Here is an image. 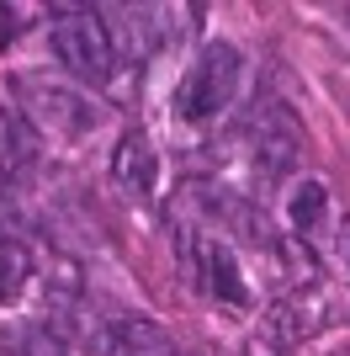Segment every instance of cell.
<instances>
[{
	"mask_svg": "<svg viewBox=\"0 0 350 356\" xmlns=\"http://www.w3.org/2000/svg\"><path fill=\"white\" fill-rule=\"evenodd\" d=\"M112 176H117L122 192L154 197V186H160V154H154V144H149L144 134H128L112 154Z\"/></svg>",
	"mask_w": 350,
	"mask_h": 356,
	"instance_id": "cell-5",
	"label": "cell"
},
{
	"mask_svg": "<svg viewBox=\"0 0 350 356\" xmlns=\"http://www.w3.org/2000/svg\"><path fill=\"white\" fill-rule=\"evenodd\" d=\"M297 149H303V138H297L292 118H281V112H260V118L249 122V165H255V176H260V181L292 176Z\"/></svg>",
	"mask_w": 350,
	"mask_h": 356,
	"instance_id": "cell-4",
	"label": "cell"
},
{
	"mask_svg": "<svg viewBox=\"0 0 350 356\" xmlns=\"http://www.w3.org/2000/svg\"><path fill=\"white\" fill-rule=\"evenodd\" d=\"M287 218H292V229H297V239H303V245L324 239V229H329V186H324L319 176L297 181V186H292V197H287Z\"/></svg>",
	"mask_w": 350,
	"mask_h": 356,
	"instance_id": "cell-6",
	"label": "cell"
},
{
	"mask_svg": "<svg viewBox=\"0 0 350 356\" xmlns=\"http://www.w3.org/2000/svg\"><path fill=\"white\" fill-rule=\"evenodd\" d=\"M48 48L80 86H106L122 59V48L112 43V22L90 6H58L53 27H48Z\"/></svg>",
	"mask_w": 350,
	"mask_h": 356,
	"instance_id": "cell-1",
	"label": "cell"
},
{
	"mask_svg": "<svg viewBox=\"0 0 350 356\" xmlns=\"http://www.w3.org/2000/svg\"><path fill=\"white\" fill-rule=\"evenodd\" d=\"M16 96H22V112L27 122L38 128L43 138H58V144H69V138H85L96 128V112L80 90L58 86V80H43V74H27V80H16Z\"/></svg>",
	"mask_w": 350,
	"mask_h": 356,
	"instance_id": "cell-3",
	"label": "cell"
},
{
	"mask_svg": "<svg viewBox=\"0 0 350 356\" xmlns=\"http://www.w3.org/2000/svg\"><path fill=\"white\" fill-rule=\"evenodd\" d=\"M27 282H32V250L16 234L0 229V309L27 293Z\"/></svg>",
	"mask_w": 350,
	"mask_h": 356,
	"instance_id": "cell-8",
	"label": "cell"
},
{
	"mask_svg": "<svg viewBox=\"0 0 350 356\" xmlns=\"http://www.w3.org/2000/svg\"><path fill=\"white\" fill-rule=\"evenodd\" d=\"M11 356H69V351H64V341L48 325H27V330H16Z\"/></svg>",
	"mask_w": 350,
	"mask_h": 356,
	"instance_id": "cell-9",
	"label": "cell"
},
{
	"mask_svg": "<svg viewBox=\"0 0 350 356\" xmlns=\"http://www.w3.org/2000/svg\"><path fill=\"white\" fill-rule=\"evenodd\" d=\"M239 356H276V351H271V346H244Z\"/></svg>",
	"mask_w": 350,
	"mask_h": 356,
	"instance_id": "cell-11",
	"label": "cell"
},
{
	"mask_svg": "<svg viewBox=\"0 0 350 356\" xmlns=\"http://www.w3.org/2000/svg\"><path fill=\"white\" fill-rule=\"evenodd\" d=\"M112 356H181V351L154 319H122L112 335Z\"/></svg>",
	"mask_w": 350,
	"mask_h": 356,
	"instance_id": "cell-7",
	"label": "cell"
},
{
	"mask_svg": "<svg viewBox=\"0 0 350 356\" xmlns=\"http://www.w3.org/2000/svg\"><path fill=\"white\" fill-rule=\"evenodd\" d=\"M11 38H16V6H0V54H6Z\"/></svg>",
	"mask_w": 350,
	"mask_h": 356,
	"instance_id": "cell-10",
	"label": "cell"
},
{
	"mask_svg": "<svg viewBox=\"0 0 350 356\" xmlns=\"http://www.w3.org/2000/svg\"><path fill=\"white\" fill-rule=\"evenodd\" d=\"M244 86V54L233 43H207L186 64L181 86H175V118L181 122H218Z\"/></svg>",
	"mask_w": 350,
	"mask_h": 356,
	"instance_id": "cell-2",
	"label": "cell"
}]
</instances>
